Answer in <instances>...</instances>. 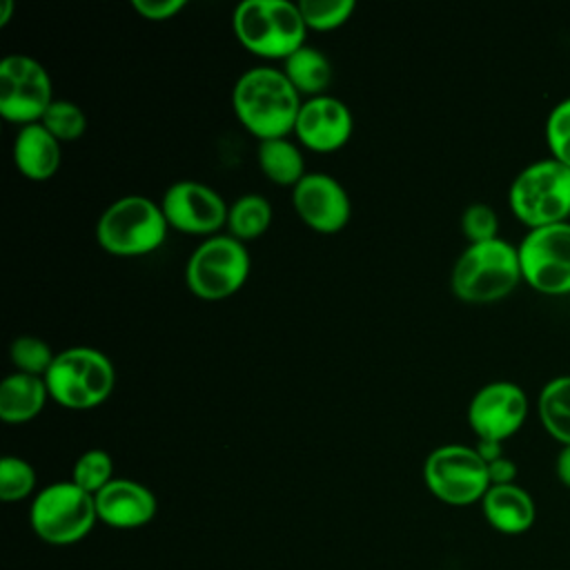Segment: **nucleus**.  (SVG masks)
Here are the masks:
<instances>
[{
	"mask_svg": "<svg viewBox=\"0 0 570 570\" xmlns=\"http://www.w3.org/2000/svg\"><path fill=\"white\" fill-rule=\"evenodd\" d=\"M301 105V94L285 78L283 69L267 65L243 71L232 89L236 118L258 140L292 134Z\"/></svg>",
	"mask_w": 570,
	"mask_h": 570,
	"instance_id": "nucleus-1",
	"label": "nucleus"
},
{
	"mask_svg": "<svg viewBox=\"0 0 570 570\" xmlns=\"http://www.w3.org/2000/svg\"><path fill=\"white\" fill-rule=\"evenodd\" d=\"M232 27L247 51L272 60L292 56L307 36L298 2L289 0H243L234 9Z\"/></svg>",
	"mask_w": 570,
	"mask_h": 570,
	"instance_id": "nucleus-2",
	"label": "nucleus"
},
{
	"mask_svg": "<svg viewBox=\"0 0 570 570\" xmlns=\"http://www.w3.org/2000/svg\"><path fill=\"white\" fill-rule=\"evenodd\" d=\"M519 249L492 238L470 243L452 267V292L465 303H492L508 296L521 281Z\"/></svg>",
	"mask_w": 570,
	"mask_h": 570,
	"instance_id": "nucleus-3",
	"label": "nucleus"
},
{
	"mask_svg": "<svg viewBox=\"0 0 570 570\" xmlns=\"http://www.w3.org/2000/svg\"><path fill=\"white\" fill-rule=\"evenodd\" d=\"M167 218L160 203L129 194L114 200L96 223L98 245L114 256L131 258L158 249L167 238Z\"/></svg>",
	"mask_w": 570,
	"mask_h": 570,
	"instance_id": "nucleus-4",
	"label": "nucleus"
},
{
	"mask_svg": "<svg viewBox=\"0 0 570 570\" xmlns=\"http://www.w3.org/2000/svg\"><path fill=\"white\" fill-rule=\"evenodd\" d=\"M49 396L69 410H91L109 399L116 383L111 358L96 347H69L56 354L45 374Z\"/></svg>",
	"mask_w": 570,
	"mask_h": 570,
	"instance_id": "nucleus-5",
	"label": "nucleus"
},
{
	"mask_svg": "<svg viewBox=\"0 0 570 570\" xmlns=\"http://www.w3.org/2000/svg\"><path fill=\"white\" fill-rule=\"evenodd\" d=\"M508 200L530 229L563 223L570 216V167L554 158L530 163L514 176Z\"/></svg>",
	"mask_w": 570,
	"mask_h": 570,
	"instance_id": "nucleus-6",
	"label": "nucleus"
},
{
	"mask_svg": "<svg viewBox=\"0 0 570 570\" xmlns=\"http://www.w3.org/2000/svg\"><path fill=\"white\" fill-rule=\"evenodd\" d=\"M96 521L94 494L73 481H58L42 488L29 508L33 532L51 546H69L85 539Z\"/></svg>",
	"mask_w": 570,
	"mask_h": 570,
	"instance_id": "nucleus-7",
	"label": "nucleus"
},
{
	"mask_svg": "<svg viewBox=\"0 0 570 570\" xmlns=\"http://www.w3.org/2000/svg\"><path fill=\"white\" fill-rule=\"evenodd\" d=\"M249 252L232 234L205 238L187 258L185 283L191 294L205 301H220L236 294L249 276Z\"/></svg>",
	"mask_w": 570,
	"mask_h": 570,
	"instance_id": "nucleus-8",
	"label": "nucleus"
},
{
	"mask_svg": "<svg viewBox=\"0 0 570 570\" xmlns=\"http://www.w3.org/2000/svg\"><path fill=\"white\" fill-rule=\"evenodd\" d=\"M428 490L443 503L470 505L490 488L488 463L470 445L450 443L432 450L423 463Z\"/></svg>",
	"mask_w": 570,
	"mask_h": 570,
	"instance_id": "nucleus-9",
	"label": "nucleus"
},
{
	"mask_svg": "<svg viewBox=\"0 0 570 570\" xmlns=\"http://www.w3.org/2000/svg\"><path fill=\"white\" fill-rule=\"evenodd\" d=\"M521 276L543 294H570V223L530 229L519 243Z\"/></svg>",
	"mask_w": 570,
	"mask_h": 570,
	"instance_id": "nucleus-10",
	"label": "nucleus"
},
{
	"mask_svg": "<svg viewBox=\"0 0 570 570\" xmlns=\"http://www.w3.org/2000/svg\"><path fill=\"white\" fill-rule=\"evenodd\" d=\"M53 100L51 78L36 58L9 53L0 60V114L7 120L40 122Z\"/></svg>",
	"mask_w": 570,
	"mask_h": 570,
	"instance_id": "nucleus-11",
	"label": "nucleus"
},
{
	"mask_svg": "<svg viewBox=\"0 0 570 570\" xmlns=\"http://www.w3.org/2000/svg\"><path fill=\"white\" fill-rule=\"evenodd\" d=\"M160 209L167 225L185 234L209 238L216 236L218 229L227 227L229 207L223 196L198 180L171 183L160 198Z\"/></svg>",
	"mask_w": 570,
	"mask_h": 570,
	"instance_id": "nucleus-12",
	"label": "nucleus"
},
{
	"mask_svg": "<svg viewBox=\"0 0 570 570\" xmlns=\"http://www.w3.org/2000/svg\"><path fill=\"white\" fill-rule=\"evenodd\" d=\"M528 416L525 392L510 381H492L479 387L468 405V423L476 439L503 443Z\"/></svg>",
	"mask_w": 570,
	"mask_h": 570,
	"instance_id": "nucleus-13",
	"label": "nucleus"
},
{
	"mask_svg": "<svg viewBox=\"0 0 570 570\" xmlns=\"http://www.w3.org/2000/svg\"><path fill=\"white\" fill-rule=\"evenodd\" d=\"M292 205L298 218L321 234L341 232L352 214L345 187L330 174L312 171L292 189Z\"/></svg>",
	"mask_w": 570,
	"mask_h": 570,
	"instance_id": "nucleus-14",
	"label": "nucleus"
},
{
	"mask_svg": "<svg viewBox=\"0 0 570 570\" xmlns=\"http://www.w3.org/2000/svg\"><path fill=\"white\" fill-rule=\"evenodd\" d=\"M354 129V118L350 107L330 94L303 100L296 116L294 136L298 142L312 151L330 154L341 149Z\"/></svg>",
	"mask_w": 570,
	"mask_h": 570,
	"instance_id": "nucleus-15",
	"label": "nucleus"
},
{
	"mask_svg": "<svg viewBox=\"0 0 570 570\" xmlns=\"http://www.w3.org/2000/svg\"><path fill=\"white\" fill-rule=\"evenodd\" d=\"M98 521L118 530L147 525L156 514V497L149 488L131 479L109 481L96 497Z\"/></svg>",
	"mask_w": 570,
	"mask_h": 570,
	"instance_id": "nucleus-16",
	"label": "nucleus"
},
{
	"mask_svg": "<svg viewBox=\"0 0 570 570\" xmlns=\"http://www.w3.org/2000/svg\"><path fill=\"white\" fill-rule=\"evenodd\" d=\"M60 140L42 125L31 122L13 138V163L29 180H49L60 167Z\"/></svg>",
	"mask_w": 570,
	"mask_h": 570,
	"instance_id": "nucleus-17",
	"label": "nucleus"
},
{
	"mask_svg": "<svg viewBox=\"0 0 570 570\" xmlns=\"http://www.w3.org/2000/svg\"><path fill=\"white\" fill-rule=\"evenodd\" d=\"M488 523L503 534H521L534 523L537 510L532 497L517 483L490 485L481 499Z\"/></svg>",
	"mask_w": 570,
	"mask_h": 570,
	"instance_id": "nucleus-18",
	"label": "nucleus"
},
{
	"mask_svg": "<svg viewBox=\"0 0 570 570\" xmlns=\"http://www.w3.org/2000/svg\"><path fill=\"white\" fill-rule=\"evenodd\" d=\"M47 396L45 376L13 372L0 383V419L7 423L31 421L42 412Z\"/></svg>",
	"mask_w": 570,
	"mask_h": 570,
	"instance_id": "nucleus-19",
	"label": "nucleus"
},
{
	"mask_svg": "<svg viewBox=\"0 0 570 570\" xmlns=\"http://www.w3.org/2000/svg\"><path fill=\"white\" fill-rule=\"evenodd\" d=\"M283 73L301 96L314 98L330 87L332 62L321 49L303 45L283 60Z\"/></svg>",
	"mask_w": 570,
	"mask_h": 570,
	"instance_id": "nucleus-20",
	"label": "nucleus"
},
{
	"mask_svg": "<svg viewBox=\"0 0 570 570\" xmlns=\"http://www.w3.org/2000/svg\"><path fill=\"white\" fill-rule=\"evenodd\" d=\"M256 158H258L261 171L272 183L283 185V187L294 189L301 183V178L307 174L301 147L296 142H292L287 136L258 140Z\"/></svg>",
	"mask_w": 570,
	"mask_h": 570,
	"instance_id": "nucleus-21",
	"label": "nucleus"
},
{
	"mask_svg": "<svg viewBox=\"0 0 570 570\" xmlns=\"http://www.w3.org/2000/svg\"><path fill=\"white\" fill-rule=\"evenodd\" d=\"M539 419L563 445H570V374L550 379L539 394Z\"/></svg>",
	"mask_w": 570,
	"mask_h": 570,
	"instance_id": "nucleus-22",
	"label": "nucleus"
},
{
	"mask_svg": "<svg viewBox=\"0 0 570 570\" xmlns=\"http://www.w3.org/2000/svg\"><path fill=\"white\" fill-rule=\"evenodd\" d=\"M272 223V205L261 194L238 196L227 212V229L238 240H254L267 232Z\"/></svg>",
	"mask_w": 570,
	"mask_h": 570,
	"instance_id": "nucleus-23",
	"label": "nucleus"
},
{
	"mask_svg": "<svg viewBox=\"0 0 570 570\" xmlns=\"http://www.w3.org/2000/svg\"><path fill=\"white\" fill-rule=\"evenodd\" d=\"M71 481L78 488H82L85 492L96 497L109 481H114V461H111L109 452L94 448V450H87L85 454H80L78 461L73 463Z\"/></svg>",
	"mask_w": 570,
	"mask_h": 570,
	"instance_id": "nucleus-24",
	"label": "nucleus"
},
{
	"mask_svg": "<svg viewBox=\"0 0 570 570\" xmlns=\"http://www.w3.org/2000/svg\"><path fill=\"white\" fill-rule=\"evenodd\" d=\"M9 356H11V363L16 365V372L33 374V376H45L56 358L51 347L42 338L31 334L16 336L9 345Z\"/></svg>",
	"mask_w": 570,
	"mask_h": 570,
	"instance_id": "nucleus-25",
	"label": "nucleus"
},
{
	"mask_svg": "<svg viewBox=\"0 0 570 570\" xmlns=\"http://www.w3.org/2000/svg\"><path fill=\"white\" fill-rule=\"evenodd\" d=\"M40 122L60 140V142H71L80 138L87 129V116L85 111L71 102V100H53Z\"/></svg>",
	"mask_w": 570,
	"mask_h": 570,
	"instance_id": "nucleus-26",
	"label": "nucleus"
},
{
	"mask_svg": "<svg viewBox=\"0 0 570 570\" xmlns=\"http://www.w3.org/2000/svg\"><path fill=\"white\" fill-rule=\"evenodd\" d=\"M298 9L307 29L330 31L347 22L356 4L352 0H301Z\"/></svg>",
	"mask_w": 570,
	"mask_h": 570,
	"instance_id": "nucleus-27",
	"label": "nucleus"
},
{
	"mask_svg": "<svg viewBox=\"0 0 570 570\" xmlns=\"http://www.w3.org/2000/svg\"><path fill=\"white\" fill-rule=\"evenodd\" d=\"M36 488V470L20 456L0 459V499L20 501L29 497Z\"/></svg>",
	"mask_w": 570,
	"mask_h": 570,
	"instance_id": "nucleus-28",
	"label": "nucleus"
},
{
	"mask_svg": "<svg viewBox=\"0 0 570 570\" xmlns=\"http://www.w3.org/2000/svg\"><path fill=\"white\" fill-rule=\"evenodd\" d=\"M546 140L552 158L570 167V96L550 109L546 120Z\"/></svg>",
	"mask_w": 570,
	"mask_h": 570,
	"instance_id": "nucleus-29",
	"label": "nucleus"
},
{
	"mask_svg": "<svg viewBox=\"0 0 570 570\" xmlns=\"http://www.w3.org/2000/svg\"><path fill=\"white\" fill-rule=\"evenodd\" d=\"M461 229L470 243H485V240L499 238L497 212L485 203H472L461 214Z\"/></svg>",
	"mask_w": 570,
	"mask_h": 570,
	"instance_id": "nucleus-30",
	"label": "nucleus"
},
{
	"mask_svg": "<svg viewBox=\"0 0 570 570\" xmlns=\"http://www.w3.org/2000/svg\"><path fill=\"white\" fill-rule=\"evenodd\" d=\"M131 4L138 11V16H142L145 20L160 22L180 13L187 2L185 0H134Z\"/></svg>",
	"mask_w": 570,
	"mask_h": 570,
	"instance_id": "nucleus-31",
	"label": "nucleus"
},
{
	"mask_svg": "<svg viewBox=\"0 0 570 570\" xmlns=\"http://www.w3.org/2000/svg\"><path fill=\"white\" fill-rule=\"evenodd\" d=\"M488 476H490V485H508L514 483L517 479V465L512 459H508L505 454L499 456L497 461L488 463Z\"/></svg>",
	"mask_w": 570,
	"mask_h": 570,
	"instance_id": "nucleus-32",
	"label": "nucleus"
},
{
	"mask_svg": "<svg viewBox=\"0 0 570 570\" xmlns=\"http://www.w3.org/2000/svg\"><path fill=\"white\" fill-rule=\"evenodd\" d=\"M474 450L479 452V456L485 461V463H492L497 461L499 456H503V448L499 441H485V439H479Z\"/></svg>",
	"mask_w": 570,
	"mask_h": 570,
	"instance_id": "nucleus-33",
	"label": "nucleus"
},
{
	"mask_svg": "<svg viewBox=\"0 0 570 570\" xmlns=\"http://www.w3.org/2000/svg\"><path fill=\"white\" fill-rule=\"evenodd\" d=\"M557 476L563 485L570 488V445H563L561 452L557 454V463H554Z\"/></svg>",
	"mask_w": 570,
	"mask_h": 570,
	"instance_id": "nucleus-34",
	"label": "nucleus"
},
{
	"mask_svg": "<svg viewBox=\"0 0 570 570\" xmlns=\"http://www.w3.org/2000/svg\"><path fill=\"white\" fill-rule=\"evenodd\" d=\"M11 11H13V2L11 0H2V11H0V27H4L11 18Z\"/></svg>",
	"mask_w": 570,
	"mask_h": 570,
	"instance_id": "nucleus-35",
	"label": "nucleus"
}]
</instances>
